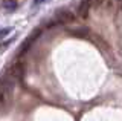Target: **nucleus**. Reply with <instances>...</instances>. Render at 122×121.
I'll list each match as a JSON object with an SVG mask.
<instances>
[{
	"mask_svg": "<svg viewBox=\"0 0 122 121\" xmlns=\"http://www.w3.org/2000/svg\"><path fill=\"white\" fill-rule=\"evenodd\" d=\"M3 8L8 9V11H14L15 8H17V2L15 0H3Z\"/></svg>",
	"mask_w": 122,
	"mask_h": 121,
	"instance_id": "obj_3",
	"label": "nucleus"
},
{
	"mask_svg": "<svg viewBox=\"0 0 122 121\" xmlns=\"http://www.w3.org/2000/svg\"><path fill=\"white\" fill-rule=\"evenodd\" d=\"M11 32V28H5V29H2L0 31V38H3V37H6L8 34Z\"/></svg>",
	"mask_w": 122,
	"mask_h": 121,
	"instance_id": "obj_4",
	"label": "nucleus"
},
{
	"mask_svg": "<svg viewBox=\"0 0 122 121\" xmlns=\"http://www.w3.org/2000/svg\"><path fill=\"white\" fill-rule=\"evenodd\" d=\"M55 18H56V23H69V22H72L75 18V16L67 9H60L56 12Z\"/></svg>",
	"mask_w": 122,
	"mask_h": 121,
	"instance_id": "obj_1",
	"label": "nucleus"
},
{
	"mask_svg": "<svg viewBox=\"0 0 122 121\" xmlns=\"http://www.w3.org/2000/svg\"><path fill=\"white\" fill-rule=\"evenodd\" d=\"M90 5H92V0H82V3L79 5V16L87 17V12H89Z\"/></svg>",
	"mask_w": 122,
	"mask_h": 121,
	"instance_id": "obj_2",
	"label": "nucleus"
},
{
	"mask_svg": "<svg viewBox=\"0 0 122 121\" xmlns=\"http://www.w3.org/2000/svg\"><path fill=\"white\" fill-rule=\"evenodd\" d=\"M41 2H44V0H35V3H41Z\"/></svg>",
	"mask_w": 122,
	"mask_h": 121,
	"instance_id": "obj_5",
	"label": "nucleus"
}]
</instances>
